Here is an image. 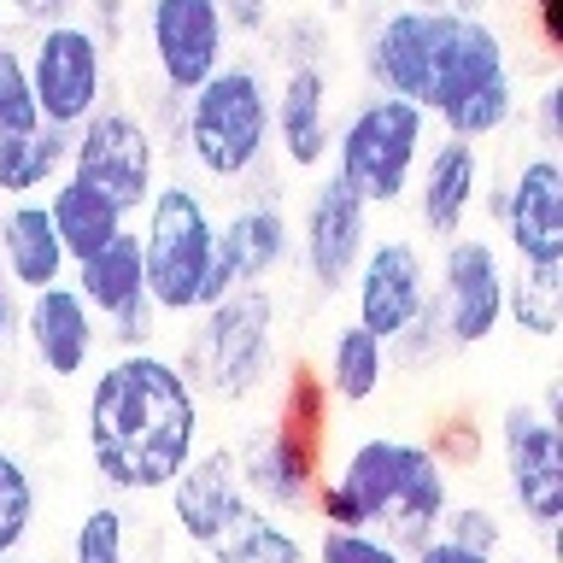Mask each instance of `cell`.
Here are the masks:
<instances>
[{
    "mask_svg": "<svg viewBox=\"0 0 563 563\" xmlns=\"http://www.w3.org/2000/svg\"><path fill=\"white\" fill-rule=\"evenodd\" d=\"M206 440V405L165 352H118L82 405L88 464L112 493H165Z\"/></svg>",
    "mask_w": 563,
    "mask_h": 563,
    "instance_id": "6da1fadb",
    "label": "cell"
},
{
    "mask_svg": "<svg viewBox=\"0 0 563 563\" xmlns=\"http://www.w3.org/2000/svg\"><path fill=\"white\" fill-rule=\"evenodd\" d=\"M364 77L376 95H394L417 112L475 95L487 82L517 77L510 47L487 18H464L446 7H387L364 35Z\"/></svg>",
    "mask_w": 563,
    "mask_h": 563,
    "instance_id": "7a4b0ae2",
    "label": "cell"
},
{
    "mask_svg": "<svg viewBox=\"0 0 563 563\" xmlns=\"http://www.w3.org/2000/svg\"><path fill=\"white\" fill-rule=\"evenodd\" d=\"M446 505H452L446 464L434 457V446L399 434L358 440L341 457V470L323 475L311 493V510L323 528H364V534L399 545L405 558L440 534Z\"/></svg>",
    "mask_w": 563,
    "mask_h": 563,
    "instance_id": "3957f363",
    "label": "cell"
},
{
    "mask_svg": "<svg viewBox=\"0 0 563 563\" xmlns=\"http://www.w3.org/2000/svg\"><path fill=\"white\" fill-rule=\"evenodd\" d=\"M141 276L158 317H200L229 294L218 276V211L200 188L158 183L141 211Z\"/></svg>",
    "mask_w": 563,
    "mask_h": 563,
    "instance_id": "277c9868",
    "label": "cell"
},
{
    "mask_svg": "<svg viewBox=\"0 0 563 563\" xmlns=\"http://www.w3.org/2000/svg\"><path fill=\"white\" fill-rule=\"evenodd\" d=\"M176 147L211 183H246L271 158V77L253 59H229L183 100Z\"/></svg>",
    "mask_w": 563,
    "mask_h": 563,
    "instance_id": "5b68a950",
    "label": "cell"
},
{
    "mask_svg": "<svg viewBox=\"0 0 563 563\" xmlns=\"http://www.w3.org/2000/svg\"><path fill=\"white\" fill-rule=\"evenodd\" d=\"M176 369L188 376L200 405H246L264 394L276 376V299L264 288H235L218 306H206Z\"/></svg>",
    "mask_w": 563,
    "mask_h": 563,
    "instance_id": "8992f818",
    "label": "cell"
},
{
    "mask_svg": "<svg viewBox=\"0 0 563 563\" xmlns=\"http://www.w3.org/2000/svg\"><path fill=\"white\" fill-rule=\"evenodd\" d=\"M323 411L329 394L317 382V369H294L282 411L253 429L235 452V475L246 487V499L258 510H306L317 482H323Z\"/></svg>",
    "mask_w": 563,
    "mask_h": 563,
    "instance_id": "52a82bcc",
    "label": "cell"
},
{
    "mask_svg": "<svg viewBox=\"0 0 563 563\" xmlns=\"http://www.w3.org/2000/svg\"><path fill=\"white\" fill-rule=\"evenodd\" d=\"M422 153H429V112H417L394 95H364L346 112V123H334V147H329L334 176L369 211L399 206L411 194Z\"/></svg>",
    "mask_w": 563,
    "mask_h": 563,
    "instance_id": "ba28073f",
    "label": "cell"
},
{
    "mask_svg": "<svg viewBox=\"0 0 563 563\" xmlns=\"http://www.w3.org/2000/svg\"><path fill=\"white\" fill-rule=\"evenodd\" d=\"M77 183L100 188L123 218H141L158 188V135L147 118L123 112V106H100L82 130H70V170Z\"/></svg>",
    "mask_w": 563,
    "mask_h": 563,
    "instance_id": "9c48e42d",
    "label": "cell"
},
{
    "mask_svg": "<svg viewBox=\"0 0 563 563\" xmlns=\"http://www.w3.org/2000/svg\"><path fill=\"white\" fill-rule=\"evenodd\" d=\"M30 65V95H35V118L47 130H82L88 118L106 106V47L82 18L35 30V42L24 53Z\"/></svg>",
    "mask_w": 563,
    "mask_h": 563,
    "instance_id": "30bf717a",
    "label": "cell"
},
{
    "mask_svg": "<svg viewBox=\"0 0 563 563\" xmlns=\"http://www.w3.org/2000/svg\"><path fill=\"white\" fill-rule=\"evenodd\" d=\"M505 253L493 235H452L440 246V264H429L434 276V317L446 329V346H487L505 323Z\"/></svg>",
    "mask_w": 563,
    "mask_h": 563,
    "instance_id": "8fae6325",
    "label": "cell"
},
{
    "mask_svg": "<svg viewBox=\"0 0 563 563\" xmlns=\"http://www.w3.org/2000/svg\"><path fill=\"white\" fill-rule=\"evenodd\" d=\"M346 288H352V323L369 329L376 341H399V334L434 306L429 258H422V246L411 235L369 241Z\"/></svg>",
    "mask_w": 563,
    "mask_h": 563,
    "instance_id": "7c38bea8",
    "label": "cell"
},
{
    "mask_svg": "<svg viewBox=\"0 0 563 563\" xmlns=\"http://www.w3.org/2000/svg\"><path fill=\"white\" fill-rule=\"evenodd\" d=\"M364 246H369V206L334 170L317 176L306 206H299V223H294V253L306 264L311 288L317 294H346Z\"/></svg>",
    "mask_w": 563,
    "mask_h": 563,
    "instance_id": "4fadbf2b",
    "label": "cell"
},
{
    "mask_svg": "<svg viewBox=\"0 0 563 563\" xmlns=\"http://www.w3.org/2000/svg\"><path fill=\"white\" fill-rule=\"evenodd\" d=\"M499 464L505 487L517 499L522 522L534 534H552L563 517V429L540 405H510L499 417Z\"/></svg>",
    "mask_w": 563,
    "mask_h": 563,
    "instance_id": "5bb4252c",
    "label": "cell"
},
{
    "mask_svg": "<svg viewBox=\"0 0 563 563\" xmlns=\"http://www.w3.org/2000/svg\"><path fill=\"white\" fill-rule=\"evenodd\" d=\"M147 53L170 100H188L229 65V30L218 0H147Z\"/></svg>",
    "mask_w": 563,
    "mask_h": 563,
    "instance_id": "9a60e30c",
    "label": "cell"
},
{
    "mask_svg": "<svg viewBox=\"0 0 563 563\" xmlns=\"http://www.w3.org/2000/svg\"><path fill=\"white\" fill-rule=\"evenodd\" d=\"M499 223L517 264H563V165L558 153H528L510 176H499Z\"/></svg>",
    "mask_w": 563,
    "mask_h": 563,
    "instance_id": "2e32d148",
    "label": "cell"
},
{
    "mask_svg": "<svg viewBox=\"0 0 563 563\" xmlns=\"http://www.w3.org/2000/svg\"><path fill=\"white\" fill-rule=\"evenodd\" d=\"M18 334H24L30 358L47 382H77L100 358V317L82 306V294L70 282L30 294L18 306Z\"/></svg>",
    "mask_w": 563,
    "mask_h": 563,
    "instance_id": "e0dca14e",
    "label": "cell"
},
{
    "mask_svg": "<svg viewBox=\"0 0 563 563\" xmlns=\"http://www.w3.org/2000/svg\"><path fill=\"white\" fill-rule=\"evenodd\" d=\"M482 188H487L482 147L452 141V135L429 141V153H422V165L411 176V200H417L422 235L440 241V246H446L452 235H464L470 218H475V206H482Z\"/></svg>",
    "mask_w": 563,
    "mask_h": 563,
    "instance_id": "ac0fdd59",
    "label": "cell"
},
{
    "mask_svg": "<svg viewBox=\"0 0 563 563\" xmlns=\"http://www.w3.org/2000/svg\"><path fill=\"white\" fill-rule=\"evenodd\" d=\"M334 147V82L323 65H288L282 82H271V153L282 165L317 170Z\"/></svg>",
    "mask_w": 563,
    "mask_h": 563,
    "instance_id": "d6986e66",
    "label": "cell"
},
{
    "mask_svg": "<svg viewBox=\"0 0 563 563\" xmlns=\"http://www.w3.org/2000/svg\"><path fill=\"white\" fill-rule=\"evenodd\" d=\"M165 499H170L176 534H183L188 545H200V552L241 517L246 505H253V499H246V487H241V475H235V452H229V446H200V452H194V464L165 487Z\"/></svg>",
    "mask_w": 563,
    "mask_h": 563,
    "instance_id": "ffe728a7",
    "label": "cell"
},
{
    "mask_svg": "<svg viewBox=\"0 0 563 563\" xmlns=\"http://www.w3.org/2000/svg\"><path fill=\"white\" fill-rule=\"evenodd\" d=\"M294 258V223L276 200H241L229 218H218V276L223 288H264L282 264Z\"/></svg>",
    "mask_w": 563,
    "mask_h": 563,
    "instance_id": "44dd1931",
    "label": "cell"
},
{
    "mask_svg": "<svg viewBox=\"0 0 563 563\" xmlns=\"http://www.w3.org/2000/svg\"><path fill=\"white\" fill-rule=\"evenodd\" d=\"M0 276L12 282L18 299L59 288L70 276V258H65L59 235H53L47 200H12L0 211Z\"/></svg>",
    "mask_w": 563,
    "mask_h": 563,
    "instance_id": "7402d4cb",
    "label": "cell"
},
{
    "mask_svg": "<svg viewBox=\"0 0 563 563\" xmlns=\"http://www.w3.org/2000/svg\"><path fill=\"white\" fill-rule=\"evenodd\" d=\"M70 288L82 294V306L100 317V323H112V317H123L130 306H141L147 299V276H141V241L123 229L118 241H106L100 253H88L70 264Z\"/></svg>",
    "mask_w": 563,
    "mask_h": 563,
    "instance_id": "603a6c76",
    "label": "cell"
},
{
    "mask_svg": "<svg viewBox=\"0 0 563 563\" xmlns=\"http://www.w3.org/2000/svg\"><path fill=\"white\" fill-rule=\"evenodd\" d=\"M70 170V135L65 130H0V200H42Z\"/></svg>",
    "mask_w": 563,
    "mask_h": 563,
    "instance_id": "cb8c5ba5",
    "label": "cell"
},
{
    "mask_svg": "<svg viewBox=\"0 0 563 563\" xmlns=\"http://www.w3.org/2000/svg\"><path fill=\"white\" fill-rule=\"evenodd\" d=\"M47 218H53V235H59L70 264L88 258V253H100L106 241H118L123 229H130V218H123L100 188L77 183V176H65V183L47 194Z\"/></svg>",
    "mask_w": 563,
    "mask_h": 563,
    "instance_id": "d4e9b609",
    "label": "cell"
},
{
    "mask_svg": "<svg viewBox=\"0 0 563 563\" xmlns=\"http://www.w3.org/2000/svg\"><path fill=\"white\" fill-rule=\"evenodd\" d=\"M387 376H394V364H387V341H376V334L358 329V323L334 329L329 358H323V369H317V382H323L329 399L364 405V399H376L387 387Z\"/></svg>",
    "mask_w": 563,
    "mask_h": 563,
    "instance_id": "484cf974",
    "label": "cell"
},
{
    "mask_svg": "<svg viewBox=\"0 0 563 563\" xmlns=\"http://www.w3.org/2000/svg\"><path fill=\"white\" fill-rule=\"evenodd\" d=\"M211 563H311V545L294 522H282L276 510L246 505L218 540L206 545Z\"/></svg>",
    "mask_w": 563,
    "mask_h": 563,
    "instance_id": "4316f807",
    "label": "cell"
},
{
    "mask_svg": "<svg viewBox=\"0 0 563 563\" xmlns=\"http://www.w3.org/2000/svg\"><path fill=\"white\" fill-rule=\"evenodd\" d=\"M505 317L528 341H552L563 329V264H517V271H505Z\"/></svg>",
    "mask_w": 563,
    "mask_h": 563,
    "instance_id": "83f0119b",
    "label": "cell"
},
{
    "mask_svg": "<svg viewBox=\"0 0 563 563\" xmlns=\"http://www.w3.org/2000/svg\"><path fill=\"white\" fill-rule=\"evenodd\" d=\"M517 118H522V88H517V77H505V82H487V88H475V95H464V100L440 106L429 123H440V130H446L452 141H470V147H482V141L505 135Z\"/></svg>",
    "mask_w": 563,
    "mask_h": 563,
    "instance_id": "f1b7e54d",
    "label": "cell"
},
{
    "mask_svg": "<svg viewBox=\"0 0 563 563\" xmlns=\"http://www.w3.org/2000/svg\"><path fill=\"white\" fill-rule=\"evenodd\" d=\"M35 517H42V493H35V475L18 452L0 446V558H18L24 540L35 534Z\"/></svg>",
    "mask_w": 563,
    "mask_h": 563,
    "instance_id": "f546056e",
    "label": "cell"
},
{
    "mask_svg": "<svg viewBox=\"0 0 563 563\" xmlns=\"http://www.w3.org/2000/svg\"><path fill=\"white\" fill-rule=\"evenodd\" d=\"M70 563H130V517L118 505H88L70 528Z\"/></svg>",
    "mask_w": 563,
    "mask_h": 563,
    "instance_id": "4dcf8cb0",
    "label": "cell"
},
{
    "mask_svg": "<svg viewBox=\"0 0 563 563\" xmlns=\"http://www.w3.org/2000/svg\"><path fill=\"white\" fill-rule=\"evenodd\" d=\"M311 563H411V558L382 534H364V528H323L311 545Z\"/></svg>",
    "mask_w": 563,
    "mask_h": 563,
    "instance_id": "1f68e13d",
    "label": "cell"
},
{
    "mask_svg": "<svg viewBox=\"0 0 563 563\" xmlns=\"http://www.w3.org/2000/svg\"><path fill=\"white\" fill-rule=\"evenodd\" d=\"M35 95H30V65L24 47L0 42V130H35Z\"/></svg>",
    "mask_w": 563,
    "mask_h": 563,
    "instance_id": "d6a6232c",
    "label": "cell"
},
{
    "mask_svg": "<svg viewBox=\"0 0 563 563\" xmlns=\"http://www.w3.org/2000/svg\"><path fill=\"white\" fill-rule=\"evenodd\" d=\"M440 540L464 545V552H487V558H499V545H505V522L493 517V505H446V517H440Z\"/></svg>",
    "mask_w": 563,
    "mask_h": 563,
    "instance_id": "836d02e7",
    "label": "cell"
},
{
    "mask_svg": "<svg viewBox=\"0 0 563 563\" xmlns=\"http://www.w3.org/2000/svg\"><path fill=\"white\" fill-rule=\"evenodd\" d=\"M440 352H452V346H446V329H440V317H434V306H429L411 329L399 334V341H387V364L422 369V364H434Z\"/></svg>",
    "mask_w": 563,
    "mask_h": 563,
    "instance_id": "e575fe53",
    "label": "cell"
},
{
    "mask_svg": "<svg viewBox=\"0 0 563 563\" xmlns=\"http://www.w3.org/2000/svg\"><path fill=\"white\" fill-rule=\"evenodd\" d=\"M100 334H112L118 352H147L153 334H158V306H153V299H141V306H130L123 317H112Z\"/></svg>",
    "mask_w": 563,
    "mask_h": 563,
    "instance_id": "d590c367",
    "label": "cell"
},
{
    "mask_svg": "<svg viewBox=\"0 0 563 563\" xmlns=\"http://www.w3.org/2000/svg\"><path fill=\"white\" fill-rule=\"evenodd\" d=\"M229 35H271L276 30V0H218Z\"/></svg>",
    "mask_w": 563,
    "mask_h": 563,
    "instance_id": "8d00e7d4",
    "label": "cell"
},
{
    "mask_svg": "<svg viewBox=\"0 0 563 563\" xmlns=\"http://www.w3.org/2000/svg\"><path fill=\"white\" fill-rule=\"evenodd\" d=\"M317 47H323V24H317V18H288V24H282V53H288V65H317Z\"/></svg>",
    "mask_w": 563,
    "mask_h": 563,
    "instance_id": "74e56055",
    "label": "cell"
},
{
    "mask_svg": "<svg viewBox=\"0 0 563 563\" xmlns=\"http://www.w3.org/2000/svg\"><path fill=\"white\" fill-rule=\"evenodd\" d=\"M534 135H540V153H552L563 141V88L545 82L534 95Z\"/></svg>",
    "mask_w": 563,
    "mask_h": 563,
    "instance_id": "f35d334b",
    "label": "cell"
},
{
    "mask_svg": "<svg viewBox=\"0 0 563 563\" xmlns=\"http://www.w3.org/2000/svg\"><path fill=\"white\" fill-rule=\"evenodd\" d=\"M0 12H12V18H24V24H35V30H47V24L77 18L82 0H0Z\"/></svg>",
    "mask_w": 563,
    "mask_h": 563,
    "instance_id": "ab89813d",
    "label": "cell"
},
{
    "mask_svg": "<svg viewBox=\"0 0 563 563\" xmlns=\"http://www.w3.org/2000/svg\"><path fill=\"white\" fill-rule=\"evenodd\" d=\"M528 18H534V35L545 53H563V0H528Z\"/></svg>",
    "mask_w": 563,
    "mask_h": 563,
    "instance_id": "60d3db41",
    "label": "cell"
},
{
    "mask_svg": "<svg viewBox=\"0 0 563 563\" xmlns=\"http://www.w3.org/2000/svg\"><path fill=\"white\" fill-rule=\"evenodd\" d=\"M411 563H499V558H487V552H464V545H452V540H429V545H417Z\"/></svg>",
    "mask_w": 563,
    "mask_h": 563,
    "instance_id": "b9f144b4",
    "label": "cell"
},
{
    "mask_svg": "<svg viewBox=\"0 0 563 563\" xmlns=\"http://www.w3.org/2000/svg\"><path fill=\"white\" fill-rule=\"evenodd\" d=\"M18 306H24V299H18L12 282L0 276V358H7V346L18 341Z\"/></svg>",
    "mask_w": 563,
    "mask_h": 563,
    "instance_id": "7bdbcfd3",
    "label": "cell"
},
{
    "mask_svg": "<svg viewBox=\"0 0 563 563\" xmlns=\"http://www.w3.org/2000/svg\"><path fill=\"white\" fill-rule=\"evenodd\" d=\"M82 7H95V24H88V30H95L100 47H106L123 30V0H82Z\"/></svg>",
    "mask_w": 563,
    "mask_h": 563,
    "instance_id": "ee69618b",
    "label": "cell"
},
{
    "mask_svg": "<svg viewBox=\"0 0 563 563\" xmlns=\"http://www.w3.org/2000/svg\"><path fill=\"white\" fill-rule=\"evenodd\" d=\"M440 7H446V12H464V18H487L493 0H440Z\"/></svg>",
    "mask_w": 563,
    "mask_h": 563,
    "instance_id": "f6af8a7d",
    "label": "cell"
},
{
    "mask_svg": "<svg viewBox=\"0 0 563 563\" xmlns=\"http://www.w3.org/2000/svg\"><path fill=\"white\" fill-rule=\"evenodd\" d=\"M399 7H440V0H399Z\"/></svg>",
    "mask_w": 563,
    "mask_h": 563,
    "instance_id": "bcb514c9",
    "label": "cell"
},
{
    "mask_svg": "<svg viewBox=\"0 0 563 563\" xmlns=\"http://www.w3.org/2000/svg\"><path fill=\"white\" fill-rule=\"evenodd\" d=\"M323 7H352V0H323Z\"/></svg>",
    "mask_w": 563,
    "mask_h": 563,
    "instance_id": "7dc6e473",
    "label": "cell"
},
{
    "mask_svg": "<svg viewBox=\"0 0 563 563\" xmlns=\"http://www.w3.org/2000/svg\"><path fill=\"white\" fill-rule=\"evenodd\" d=\"M0 563H18V558H0Z\"/></svg>",
    "mask_w": 563,
    "mask_h": 563,
    "instance_id": "c3c4849f",
    "label": "cell"
},
{
    "mask_svg": "<svg viewBox=\"0 0 563 563\" xmlns=\"http://www.w3.org/2000/svg\"><path fill=\"white\" fill-rule=\"evenodd\" d=\"M0 18H7V12H0Z\"/></svg>",
    "mask_w": 563,
    "mask_h": 563,
    "instance_id": "681fc988",
    "label": "cell"
}]
</instances>
